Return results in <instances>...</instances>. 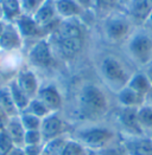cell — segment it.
Returning <instances> with one entry per match:
<instances>
[{
	"label": "cell",
	"mask_w": 152,
	"mask_h": 155,
	"mask_svg": "<svg viewBox=\"0 0 152 155\" xmlns=\"http://www.w3.org/2000/svg\"><path fill=\"white\" fill-rule=\"evenodd\" d=\"M48 39L56 57L71 61L81 53L85 46L86 26L80 18L61 19Z\"/></svg>",
	"instance_id": "cell-1"
},
{
	"label": "cell",
	"mask_w": 152,
	"mask_h": 155,
	"mask_svg": "<svg viewBox=\"0 0 152 155\" xmlns=\"http://www.w3.org/2000/svg\"><path fill=\"white\" fill-rule=\"evenodd\" d=\"M109 108L106 92L96 84L87 83L78 94V110L87 120H99L103 117Z\"/></svg>",
	"instance_id": "cell-2"
},
{
	"label": "cell",
	"mask_w": 152,
	"mask_h": 155,
	"mask_svg": "<svg viewBox=\"0 0 152 155\" xmlns=\"http://www.w3.org/2000/svg\"><path fill=\"white\" fill-rule=\"evenodd\" d=\"M126 50L136 64L145 68L152 62V36L141 26L134 28L126 40Z\"/></svg>",
	"instance_id": "cell-3"
},
{
	"label": "cell",
	"mask_w": 152,
	"mask_h": 155,
	"mask_svg": "<svg viewBox=\"0 0 152 155\" xmlns=\"http://www.w3.org/2000/svg\"><path fill=\"white\" fill-rule=\"evenodd\" d=\"M99 71L103 82L112 90L118 91L126 87L132 74L127 70L125 64L115 56H106L100 62Z\"/></svg>",
	"instance_id": "cell-4"
},
{
	"label": "cell",
	"mask_w": 152,
	"mask_h": 155,
	"mask_svg": "<svg viewBox=\"0 0 152 155\" xmlns=\"http://www.w3.org/2000/svg\"><path fill=\"white\" fill-rule=\"evenodd\" d=\"M74 139L82 143L90 152H98L115 142L116 134L108 127L89 126L77 130Z\"/></svg>",
	"instance_id": "cell-5"
},
{
	"label": "cell",
	"mask_w": 152,
	"mask_h": 155,
	"mask_svg": "<svg viewBox=\"0 0 152 155\" xmlns=\"http://www.w3.org/2000/svg\"><path fill=\"white\" fill-rule=\"evenodd\" d=\"M134 31V24L130 19L126 12L120 11L111 14L103 19V33L105 37L112 43H121L127 40Z\"/></svg>",
	"instance_id": "cell-6"
},
{
	"label": "cell",
	"mask_w": 152,
	"mask_h": 155,
	"mask_svg": "<svg viewBox=\"0 0 152 155\" xmlns=\"http://www.w3.org/2000/svg\"><path fill=\"white\" fill-rule=\"evenodd\" d=\"M27 62L37 69H51L56 65V56L48 38L39 39L27 52Z\"/></svg>",
	"instance_id": "cell-7"
},
{
	"label": "cell",
	"mask_w": 152,
	"mask_h": 155,
	"mask_svg": "<svg viewBox=\"0 0 152 155\" xmlns=\"http://www.w3.org/2000/svg\"><path fill=\"white\" fill-rule=\"evenodd\" d=\"M116 122L124 136L144 135L138 121V109L121 108L116 115Z\"/></svg>",
	"instance_id": "cell-8"
},
{
	"label": "cell",
	"mask_w": 152,
	"mask_h": 155,
	"mask_svg": "<svg viewBox=\"0 0 152 155\" xmlns=\"http://www.w3.org/2000/svg\"><path fill=\"white\" fill-rule=\"evenodd\" d=\"M39 130L45 143L52 139L68 134V123L58 115V113H51L42 120Z\"/></svg>",
	"instance_id": "cell-9"
},
{
	"label": "cell",
	"mask_w": 152,
	"mask_h": 155,
	"mask_svg": "<svg viewBox=\"0 0 152 155\" xmlns=\"http://www.w3.org/2000/svg\"><path fill=\"white\" fill-rule=\"evenodd\" d=\"M32 18L35 19V21L38 25L48 32L49 36L56 28V26L58 25V23L61 21L60 17L57 14V11H56L54 0H47L44 2V5L32 15Z\"/></svg>",
	"instance_id": "cell-10"
},
{
	"label": "cell",
	"mask_w": 152,
	"mask_h": 155,
	"mask_svg": "<svg viewBox=\"0 0 152 155\" xmlns=\"http://www.w3.org/2000/svg\"><path fill=\"white\" fill-rule=\"evenodd\" d=\"M14 25L17 26L22 38L24 40L25 39H36V41H37L39 39L49 37L48 32L38 25L35 21V19L30 15H25V14L20 15L14 21Z\"/></svg>",
	"instance_id": "cell-11"
},
{
	"label": "cell",
	"mask_w": 152,
	"mask_h": 155,
	"mask_svg": "<svg viewBox=\"0 0 152 155\" xmlns=\"http://www.w3.org/2000/svg\"><path fill=\"white\" fill-rule=\"evenodd\" d=\"M125 11L134 25L143 26L152 14V0H131L125 6Z\"/></svg>",
	"instance_id": "cell-12"
},
{
	"label": "cell",
	"mask_w": 152,
	"mask_h": 155,
	"mask_svg": "<svg viewBox=\"0 0 152 155\" xmlns=\"http://www.w3.org/2000/svg\"><path fill=\"white\" fill-rule=\"evenodd\" d=\"M24 39L22 38L17 26L13 23H6L0 36V51L17 52L23 46Z\"/></svg>",
	"instance_id": "cell-13"
},
{
	"label": "cell",
	"mask_w": 152,
	"mask_h": 155,
	"mask_svg": "<svg viewBox=\"0 0 152 155\" xmlns=\"http://www.w3.org/2000/svg\"><path fill=\"white\" fill-rule=\"evenodd\" d=\"M14 79H16L17 84L19 85V88L24 91L31 100L37 96L40 85H39L37 75L35 74L33 70H31L29 68H23L16 74Z\"/></svg>",
	"instance_id": "cell-14"
},
{
	"label": "cell",
	"mask_w": 152,
	"mask_h": 155,
	"mask_svg": "<svg viewBox=\"0 0 152 155\" xmlns=\"http://www.w3.org/2000/svg\"><path fill=\"white\" fill-rule=\"evenodd\" d=\"M36 97L49 108L51 113H58L63 107L62 94L54 84H47L40 87Z\"/></svg>",
	"instance_id": "cell-15"
},
{
	"label": "cell",
	"mask_w": 152,
	"mask_h": 155,
	"mask_svg": "<svg viewBox=\"0 0 152 155\" xmlns=\"http://www.w3.org/2000/svg\"><path fill=\"white\" fill-rule=\"evenodd\" d=\"M121 142L128 155H152V139L149 136H124Z\"/></svg>",
	"instance_id": "cell-16"
},
{
	"label": "cell",
	"mask_w": 152,
	"mask_h": 155,
	"mask_svg": "<svg viewBox=\"0 0 152 155\" xmlns=\"http://www.w3.org/2000/svg\"><path fill=\"white\" fill-rule=\"evenodd\" d=\"M55 7L60 19H73L80 18L85 11L78 6L75 0H54Z\"/></svg>",
	"instance_id": "cell-17"
},
{
	"label": "cell",
	"mask_w": 152,
	"mask_h": 155,
	"mask_svg": "<svg viewBox=\"0 0 152 155\" xmlns=\"http://www.w3.org/2000/svg\"><path fill=\"white\" fill-rule=\"evenodd\" d=\"M116 97H118V102L120 103L121 108L139 109L141 105H144V102H145L144 96H141L138 92L132 90L127 85L116 92Z\"/></svg>",
	"instance_id": "cell-18"
},
{
	"label": "cell",
	"mask_w": 152,
	"mask_h": 155,
	"mask_svg": "<svg viewBox=\"0 0 152 155\" xmlns=\"http://www.w3.org/2000/svg\"><path fill=\"white\" fill-rule=\"evenodd\" d=\"M5 130L12 139L16 147H24V137H25L26 130L20 121L19 115L14 117H10L9 121L5 124Z\"/></svg>",
	"instance_id": "cell-19"
},
{
	"label": "cell",
	"mask_w": 152,
	"mask_h": 155,
	"mask_svg": "<svg viewBox=\"0 0 152 155\" xmlns=\"http://www.w3.org/2000/svg\"><path fill=\"white\" fill-rule=\"evenodd\" d=\"M121 4L119 0H94V13L102 19H106L111 14L118 12Z\"/></svg>",
	"instance_id": "cell-20"
},
{
	"label": "cell",
	"mask_w": 152,
	"mask_h": 155,
	"mask_svg": "<svg viewBox=\"0 0 152 155\" xmlns=\"http://www.w3.org/2000/svg\"><path fill=\"white\" fill-rule=\"evenodd\" d=\"M2 8V18L5 23H13L23 15L19 0H0Z\"/></svg>",
	"instance_id": "cell-21"
},
{
	"label": "cell",
	"mask_w": 152,
	"mask_h": 155,
	"mask_svg": "<svg viewBox=\"0 0 152 155\" xmlns=\"http://www.w3.org/2000/svg\"><path fill=\"white\" fill-rule=\"evenodd\" d=\"M7 85H9V89H10L11 96H12L13 102L16 104L17 109L19 110V113H23L26 108H27V105L30 103L31 98L19 88V85L17 84V82H16L14 78H12V79L9 82Z\"/></svg>",
	"instance_id": "cell-22"
},
{
	"label": "cell",
	"mask_w": 152,
	"mask_h": 155,
	"mask_svg": "<svg viewBox=\"0 0 152 155\" xmlns=\"http://www.w3.org/2000/svg\"><path fill=\"white\" fill-rule=\"evenodd\" d=\"M0 107L9 117L18 116L20 113L13 102L9 85H0Z\"/></svg>",
	"instance_id": "cell-23"
},
{
	"label": "cell",
	"mask_w": 152,
	"mask_h": 155,
	"mask_svg": "<svg viewBox=\"0 0 152 155\" xmlns=\"http://www.w3.org/2000/svg\"><path fill=\"white\" fill-rule=\"evenodd\" d=\"M127 87L131 88L132 90H134L136 92H138L141 96H144V98H145V95L147 94V91L150 90L152 85L146 77V75L143 71H140V72L132 74V76L127 83Z\"/></svg>",
	"instance_id": "cell-24"
},
{
	"label": "cell",
	"mask_w": 152,
	"mask_h": 155,
	"mask_svg": "<svg viewBox=\"0 0 152 155\" xmlns=\"http://www.w3.org/2000/svg\"><path fill=\"white\" fill-rule=\"evenodd\" d=\"M138 121L143 134L152 139V107L144 104L138 109Z\"/></svg>",
	"instance_id": "cell-25"
},
{
	"label": "cell",
	"mask_w": 152,
	"mask_h": 155,
	"mask_svg": "<svg viewBox=\"0 0 152 155\" xmlns=\"http://www.w3.org/2000/svg\"><path fill=\"white\" fill-rule=\"evenodd\" d=\"M69 139H70V137L68 136V134H65V135L58 136V137H56V139H52L50 141L45 142L43 144V154L61 155Z\"/></svg>",
	"instance_id": "cell-26"
},
{
	"label": "cell",
	"mask_w": 152,
	"mask_h": 155,
	"mask_svg": "<svg viewBox=\"0 0 152 155\" xmlns=\"http://www.w3.org/2000/svg\"><path fill=\"white\" fill-rule=\"evenodd\" d=\"M24 111H25V113H29V114H32V115H35V116L42 118V120H43L44 117L48 116L49 114H51L49 108L43 103L40 100H38L37 97H35V98H32V100L30 101L27 108H26Z\"/></svg>",
	"instance_id": "cell-27"
},
{
	"label": "cell",
	"mask_w": 152,
	"mask_h": 155,
	"mask_svg": "<svg viewBox=\"0 0 152 155\" xmlns=\"http://www.w3.org/2000/svg\"><path fill=\"white\" fill-rule=\"evenodd\" d=\"M90 150L75 139H69L61 155H89Z\"/></svg>",
	"instance_id": "cell-28"
},
{
	"label": "cell",
	"mask_w": 152,
	"mask_h": 155,
	"mask_svg": "<svg viewBox=\"0 0 152 155\" xmlns=\"http://www.w3.org/2000/svg\"><path fill=\"white\" fill-rule=\"evenodd\" d=\"M20 117V121L24 126L25 130H39L40 129V124H42V118L35 116L32 114H29V113H20L19 114Z\"/></svg>",
	"instance_id": "cell-29"
},
{
	"label": "cell",
	"mask_w": 152,
	"mask_h": 155,
	"mask_svg": "<svg viewBox=\"0 0 152 155\" xmlns=\"http://www.w3.org/2000/svg\"><path fill=\"white\" fill-rule=\"evenodd\" d=\"M47 0H19L22 12L25 15L32 17L44 5Z\"/></svg>",
	"instance_id": "cell-30"
},
{
	"label": "cell",
	"mask_w": 152,
	"mask_h": 155,
	"mask_svg": "<svg viewBox=\"0 0 152 155\" xmlns=\"http://www.w3.org/2000/svg\"><path fill=\"white\" fill-rule=\"evenodd\" d=\"M99 155H128L121 141H115L112 144L105 147L101 150L95 152Z\"/></svg>",
	"instance_id": "cell-31"
},
{
	"label": "cell",
	"mask_w": 152,
	"mask_h": 155,
	"mask_svg": "<svg viewBox=\"0 0 152 155\" xmlns=\"http://www.w3.org/2000/svg\"><path fill=\"white\" fill-rule=\"evenodd\" d=\"M14 143L12 139L10 137V135L7 134V131L5 128H1L0 130V155H7L13 148H14Z\"/></svg>",
	"instance_id": "cell-32"
},
{
	"label": "cell",
	"mask_w": 152,
	"mask_h": 155,
	"mask_svg": "<svg viewBox=\"0 0 152 155\" xmlns=\"http://www.w3.org/2000/svg\"><path fill=\"white\" fill-rule=\"evenodd\" d=\"M35 144H44L40 130H26L24 146H35Z\"/></svg>",
	"instance_id": "cell-33"
},
{
	"label": "cell",
	"mask_w": 152,
	"mask_h": 155,
	"mask_svg": "<svg viewBox=\"0 0 152 155\" xmlns=\"http://www.w3.org/2000/svg\"><path fill=\"white\" fill-rule=\"evenodd\" d=\"M26 155H42L43 154V144L35 146H24Z\"/></svg>",
	"instance_id": "cell-34"
},
{
	"label": "cell",
	"mask_w": 152,
	"mask_h": 155,
	"mask_svg": "<svg viewBox=\"0 0 152 155\" xmlns=\"http://www.w3.org/2000/svg\"><path fill=\"white\" fill-rule=\"evenodd\" d=\"M76 2L78 4V6L85 11H93L94 7V0H75Z\"/></svg>",
	"instance_id": "cell-35"
},
{
	"label": "cell",
	"mask_w": 152,
	"mask_h": 155,
	"mask_svg": "<svg viewBox=\"0 0 152 155\" xmlns=\"http://www.w3.org/2000/svg\"><path fill=\"white\" fill-rule=\"evenodd\" d=\"M143 69H144L143 72L146 75V77L150 81V83H151V85H152V62L149 65H146L145 68H143Z\"/></svg>",
	"instance_id": "cell-36"
},
{
	"label": "cell",
	"mask_w": 152,
	"mask_h": 155,
	"mask_svg": "<svg viewBox=\"0 0 152 155\" xmlns=\"http://www.w3.org/2000/svg\"><path fill=\"white\" fill-rule=\"evenodd\" d=\"M141 27H144V28H145V30H146V31H147V32L152 36V14L147 18V19H146V21L143 24Z\"/></svg>",
	"instance_id": "cell-37"
},
{
	"label": "cell",
	"mask_w": 152,
	"mask_h": 155,
	"mask_svg": "<svg viewBox=\"0 0 152 155\" xmlns=\"http://www.w3.org/2000/svg\"><path fill=\"white\" fill-rule=\"evenodd\" d=\"M9 118H10V117L5 114V111H4V110L1 109V107H0V127H1V128L5 127V124H6V122L9 121Z\"/></svg>",
	"instance_id": "cell-38"
},
{
	"label": "cell",
	"mask_w": 152,
	"mask_h": 155,
	"mask_svg": "<svg viewBox=\"0 0 152 155\" xmlns=\"http://www.w3.org/2000/svg\"><path fill=\"white\" fill-rule=\"evenodd\" d=\"M7 155H26L24 147H14Z\"/></svg>",
	"instance_id": "cell-39"
},
{
	"label": "cell",
	"mask_w": 152,
	"mask_h": 155,
	"mask_svg": "<svg viewBox=\"0 0 152 155\" xmlns=\"http://www.w3.org/2000/svg\"><path fill=\"white\" fill-rule=\"evenodd\" d=\"M144 104H147V105H151L152 107V87L150 88V90L147 91V94L145 95V98H144Z\"/></svg>",
	"instance_id": "cell-40"
},
{
	"label": "cell",
	"mask_w": 152,
	"mask_h": 155,
	"mask_svg": "<svg viewBox=\"0 0 152 155\" xmlns=\"http://www.w3.org/2000/svg\"><path fill=\"white\" fill-rule=\"evenodd\" d=\"M5 21L4 20H0V36H1V33H2V31H4V27H5Z\"/></svg>",
	"instance_id": "cell-41"
},
{
	"label": "cell",
	"mask_w": 152,
	"mask_h": 155,
	"mask_svg": "<svg viewBox=\"0 0 152 155\" xmlns=\"http://www.w3.org/2000/svg\"><path fill=\"white\" fill-rule=\"evenodd\" d=\"M119 1H120L121 6H124V7H125V6H126V5L130 2V1H131V0H119Z\"/></svg>",
	"instance_id": "cell-42"
},
{
	"label": "cell",
	"mask_w": 152,
	"mask_h": 155,
	"mask_svg": "<svg viewBox=\"0 0 152 155\" xmlns=\"http://www.w3.org/2000/svg\"><path fill=\"white\" fill-rule=\"evenodd\" d=\"M0 20H4V18H2V8H1V1H0Z\"/></svg>",
	"instance_id": "cell-43"
},
{
	"label": "cell",
	"mask_w": 152,
	"mask_h": 155,
	"mask_svg": "<svg viewBox=\"0 0 152 155\" xmlns=\"http://www.w3.org/2000/svg\"><path fill=\"white\" fill-rule=\"evenodd\" d=\"M89 155H99V154H98V153H95V152H90Z\"/></svg>",
	"instance_id": "cell-44"
},
{
	"label": "cell",
	"mask_w": 152,
	"mask_h": 155,
	"mask_svg": "<svg viewBox=\"0 0 152 155\" xmlns=\"http://www.w3.org/2000/svg\"><path fill=\"white\" fill-rule=\"evenodd\" d=\"M0 130H1V127H0Z\"/></svg>",
	"instance_id": "cell-45"
},
{
	"label": "cell",
	"mask_w": 152,
	"mask_h": 155,
	"mask_svg": "<svg viewBox=\"0 0 152 155\" xmlns=\"http://www.w3.org/2000/svg\"><path fill=\"white\" fill-rule=\"evenodd\" d=\"M42 155H45V154H42Z\"/></svg>",
	"instance_id": "cell-46"
}]
</instances>
